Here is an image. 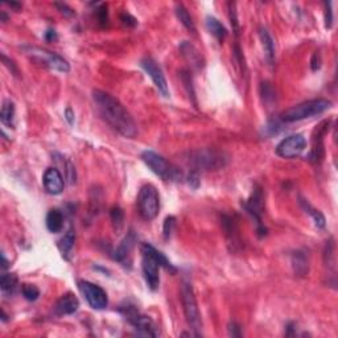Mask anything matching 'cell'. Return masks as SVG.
Segmentation results:
<instances>
[{"label":"cell","mask_w":338,"mask_h":338,"mask_svg":"<svg viewBox=\"0 0 338 338\" xmlns=\"http://www.w3.org/2000/svg\"><path fill=\"white\" fill-rule=\"evenodd\" d=\"M181 300L182 307H184L185 318H186L187 325L194 332V335H201V314L197 304L196 296H194L193 287L189 281L185 280L181 287Z\"/></svg>","instance_id":"5b68a950"},{"label":"cell","mask_w":338,"mask_h":338,"mask_svg":"<svg viewBox=\"0 0 338 338\" xmlns=\"http://www.w3.org/2000/svg\"><path fill=\"white\" fill-rule=\"evenodd\" d=\"M120 20L123 22V24L128 25V27H135V25L138 24V20H136L133 15H129L128 12L122 13V15H120Z\"/></svg>","instance_id":"8d00e7d4"},{"label":"cell","mask_w":338,"mask_h":338,"mask_svg":"<svg viewBox=\"0 0 338 338\" xmlns=\"http://www.w3.org/2000/svg\"><path fill=\"white\" fill-rule=\"evenodd\" d=\"M243 208L246 209V212L251 215L252 218L255 219L256 226H258L259 237L266 235L267 229L263 226V222H261V214H263V193H261L260 187H256L255 191L252 192L249 200L243 203Z\"/></svg>","instance_id":"8fae6325"},{"label":"cell","mask_w":338,"mask_h":338,"mask_svg":"<svg viewBox=\"0 0 338 338\" xmlns=\"http://www.w3.org/2000/svg\"><path fill=\"white\" fill-rule=\"evenodd\" d=\"M8 4L11 7H13V8H16V9L22 8V4H18V3H8Z\"/></svg>","instance_id":"bcb514c9"},{"label":"cell","mask_w":338,"mask_h":338,"mask_svg":"<svg viewBox=\"0 0 338 338\" xmlns=\"http://www.w3.org/2000/svg\"><path fill=\"white\" fill-rule=\"evenodd\" d=\"M206 28H208V31L213 34V36L222 41L228 37V29L224 28V25L219 22L218 18H215L214 16H208L206 17Z\"/></svg>","instance_id":"44dd1931"},{"label":"cell","mask_w":338,"mask_h":338,"mask_svg":"<svg viewBox=\"0 0 338 338\" xmlns=\"http://www.w3.org/2000/svg\"><path fill=\"white\" fill-rule=\"evenodd\" d=\"M110 215H111V221H112L114 226L119 230V229L123 226V221H124L123 210L120 209L119 206H114V208L111 209Z\"/></svg>","instance_id":"4dcf8cb0"},{"label":"cell","mask_w":338,"mask_h":338,"mask_svg":"<svg viewBox=\"0 0 338 338\" xmlns=\"http://www.w3.org/2000/svg\"><path fill=\"white\" fill-rule=\"evenodd\" d=\"M139 213L147 221L156 218L160 209V197L156 187L151 184L142 186L138 194Z\"/></svg>","instance_id":"52a82bcc"},{"label":"cell","mask_w":338,"mask_h":338,"mask_svg":"<svg viewBox=\"0 0 338 338\" xmlns=\"http://www.w3.org/2000/svg\"><path fill=\"white\" fill-rule=\"evenodd\" d=\"M54 6L59 8V11L62 13V15H65V16H74V15H76L74 9L70 8V7H69L66 3H54Z\"/></svg>","instance_id":"74e56055"},{"label":"cell","mask_w":338,"mask_h":338,"mask_svg":"<svg viewBox=\"0 0 338 338\" xmlns=\"http://www.w3.org/2000/svg\"><path fill=\"white\" fill-rule=\"evenodd\" d=\"M321 68V57L318 53H314L313 59H312V70L316 71Z\"/></svg>","instance_id":"b9f144b4"},{"label":"cell","mask_w":338,"mask_h":338,"mask_svg":"<svg viewBox=\"0 0 338 338\" xmlns=\"http://www.w3.org/2000/svg\"><path fill=\"white\" fill-rule=\"evenodd\" d=\"M142 68L144 69L145 73L151 77V80L154 81L155 86L157 87V90L161 92V96L168 98L169 97V87L168 83H166L165 76H164L163 70L160 69V66L157 65V62L155 61L151 57H144V59L140 61Z\"/></svg>","instance_id":"7c38bea8"},{"label":"cell","mask_w":338,"mask_h":338,"mask_svg":"<svg viewBox=\"0 0 338 338\" xmlns=\"http://www.w3.org/2000/svg\"><path fill=\"white\" fill-rule=\"evenodd\" d=\"M92 101L96 103L99 115L111 128L126 138H135L138 134L135 119L115 97L102 90H94Z\"/></svg>","instance_id":"6da1fadb"},{"label":"cell","mask_w":338,"mask_h":338,"mask_svg":"<svg viewBox=\"0 0 338 338\" xmlns=\"http://www.w3.org/2000/svg\"><path fill=\"white\" fill-rule=\"evenodd\" d=\"M22 293L28 302H36L39 296H40V291L33 284H23Z\"/></svg>","instance_id":"f546056e"},{"label":"cell","mask_w":338,"mask_h":338,"mask_svg":"<svg viewBox=\"0 0 338 338\" xmlns=\"http://www.w3.org/2000/svg\"><path fill=\"white\" fill-rule=\"evenodd\" d=\"M230 157L226 152L217 148H198L189 152L186 156V163L193 168V171H217L229 164Z\"/></svg>","instance_id":"7a4b0ae2"},{"label":"cell","mask_w":338,"mask_h":338,"mask_svg":"<svg viewBox=\"0 0 338 338\" xmlns=\"http://www.w3.org/2000/svg\"><path fill=\"white\" fill-rule=\"evenodd\" d=\"M259 37H260L261 45H263V49H265L266 59H267L268 64L272 65L275 61V43L274 39L271 37V34L268 33V31L266 28H259Z\"/></svg>","instance_id":"d6986e66"},{"label":"cell","mask_w":338,"mask_h":338,"mask_svg":"<svg viewBox=\"0 0 338 338\" xmlns=\"http://www.w3.org/2000/svg\"><path fill=\"white\" fill-rule=\"evenodd\" d=\"M7 20V15L4 12H2V22H6Z\"/></svg>","instance_id":"7dc6e473"},{"label":"cell","mask_w":338,"mask_h":338,"mask_svg":"<svg viewBox=\"0 0 338 338\" xmlns=\"http://www.w3.org/2000/svg\"><path fill=\"white\" fill-rule=\"evenodd\" d=\"M23 49L25 50L29 57L34 60V61L40 62L44 66H48L53 70L61 71V73H68L70 70L69 62L61 57L57 53L49 52V50L43 49V48H37V46H24Z\"/></svg>","instance_id":"ba28073f"},{"label":"cell","mask_w":338,"mask_h":338,"mask_svg":"<svg viewBox=\"0 0 338 338\" xmlns=\"http://www.w3.org/2000/svg\"><path fill=\"white\" fill-rule=\"evenodd\" d=\"M180 77H181L182 83H184L185 89H186L187 94H189V98L193 99L194 105H197L196 98H194V97H196V92H194V89H193V80H192L191 73L186 70H182L181 74H180Z\"/></svg>","instance_id":"f1b7e54d"},{"label":"cell","mask_w":338,"mask_h":338,"mask_svg":"<svg viewBox=\"0 0 338 338\" xmlns=\"http://www.w3.org/2000/svg\"><path fill=\"white\" fill-rule=\"evenodd\" d=\"M46 228L50 233H60L64 228V214L59 209H52L46 215Z\"/></svg>","instance_id":"7402d4cb"},{"label":"cell","mask_w":338,"mask_h":338,"mask_svg":"<svg viewBox=\"0 0 338 338\" xmlns=\"http://www.w3.org/2000/svg\"><path fill=\"white\" fill-rule=\"evenodd\" d=\"M0 120L6 127L13 128L15 127V105L11 101H4L0 111Z\"/></svg>","instance_id":"603a6c76"},{"label":"cell","mask_w":338,"mask_h":338,"mask_svg":"<svg viewBox=\"0 0 338 338\" xmlns=\"http://www.w3.org/2000/svg\"><path fill=\"white\" fill-rule=\"evenodd\" d=\"M45 39L48 41L57 40V33H55L54 29H48V31L45 32Z\"/></svg>","instance_id":"ee69618b"},{"label":"cell","mask_w":338,"mask_h":338,"mask_svg":"<svg viewBox=\"0 0 338 338\" xmlns=\"http://www.w3.org/2000/svg\"><path fill=\"white\" fill-rule=\"evenodd\" d=\"M2 256H3V266H2V267L7 268V267H8V261H7L6 255H4V254H3V255H2Z\"/></svg>","instance_id":"f6af8a7d"},{"label":"cell","mask_w":338,"mask_h":338,"mask_svg":"<svg viewBox=\"0 0 338 338\" xmlns=\"http://www.w3.org/2000/svg\"><path fill=\"white\" fill-rule=\"evenodd\" d=\"M142 270L144 279L147 281V286L152 289L156 291L160 286V275H159V267L160 265L155 260L152 256L147 255V254H142Z\"/></svg>","instance_id":"4fadbf2b"},{"label":"cell","mask_w":338,"mask_h":338,"mask_svg":"<svg viewBox=\"0 0 338 338\" xmlns=\"http://www.w3.org/2000/svg\"><path fill=\"white\" fill-rule=\"evenodd\" d=\"M74 242H76V233L70 229L68 233L65 234L64 238H62L59 243V247L60 250H61L62 256H64L65 259H68V260H69V254H70L71 250H73L74 247Z\"/></svg>","instance_id":"484cf974"},{"label":"cell","mask_w":338,"mask_h":338,"mask_svg":"<svg viewBox=\"0 0 338 338\" xmlns=\"http://www.w3.org/2000/svg\"><path fill=\"white\" fill-rule=\"evenodd\" d=\"M305 148H307V139L302 134H295L283 139L277 144L276 154L284 159H293L300 156L305 151Z\"/></svg>","instance_id":"30bf717a"},{"label":"cell","mask_w":338,"mask_h":338,"mask_svg":"<svg viewBox=\"0 0 338 338\" xmlns=\"http://www.w3.org/2000/svg\"><path fill=\"white\" fill-rule=\"evenodd\" d=\"M330 107H332V102L328 101V99H311V101H305L284 111L283 114L280 115V120L283 123L300 122V120L321 115L326 110H329Z\"/></svg>","instance_id":"3957f363"},{"label":"cell","mask_w":338,"mask_h":338,"mask_svg":"<svg viewBox=\"0 0 338 338\" xmlns=\"http://www.w3.org/2000/svg\"><path fill=\"white\" fill-rule=\"evenodd\" d=\"M17 287V276L15 274H3L0 279V289L4 296H11L15 293Z\"/></svg>","instance_id":"d4e9b609"},{"label":"cell","mask_w":338,"mask_h":338,"mask_svg":"<svg viewBox=\"0 0 338 338\" xmlns=\"http://www.w3.org/2000/svg\"><path fill=\"white\" fill-rule=\"evenodd\" d=\"M97 16H98V20L101 24H106L108 20L107 17V7L106 4H101L99 8H97Z\"/></svg>","instance_id":"e575fe53"},{"label":"cell","mask_w":338,"mask_h":338,"mask_svg":"<svg viewBox=\"0 0 338 338\" xmlns=\"http://www.w3.org/2000/svg\"><path fill=\"white\" fill-rule=\"evenodd\" d=\"M44 186L50 194H60L62 193L65 187L64 177H62L61 172L57 168H48L44 173L43 178Z\"/></svg>","instance_id":"9a60e30c"},{"label":"cell","mask_w":338,"mask_h":338,"mask_svg":"<svg viewBox=\"0 0 338 338\" xmlns=\"http://www.w3.org/2000/svg\"><path fill=\"white\" fill-rule=\"evenodd\" d=\"M65 118H66V120H68L69 122V124H70V126H73L74 124V112H73V110H71L70 107H68L66 108V110H65Z\"/></svg>","instance_id":"7bdbcfd3"},{"label":"cell","mask_w":338,"mask_h":338,"mask_svg":"<svg viewBox=\"0 0 338 338\" xmlns=\"http://www.w3.org/2000/svg\"><path fill=\"white\" fill-rule=\"evenodd\" d=\"M176 228V218L173 215H169L166 217L165 221H164V226H163V235L165 239H169V238L172 237V233L175 231Z\"/></svg>","instance_id":"d6a6232c"},{"label":"cell","mask_w":338,"mask_h":338,"mask_svg":"<svg viewBox=\"0 0 338 338\" xmlns=\"http://www.w3.org/2000/svg\"><path fill=\"white\" fill-rule=\"evenodd\" d=\"M140 251H142V254H147V255L152 256V258L160 265V267L165 268L166 271H171L172 274H175L176 272V268L173 267L172 263L166 259V256L164 255L163 252L159 251L157 249H155V247L152 246V245H149V243H143L142 247H140Z\"/></svg>","instance_id":"ac0fdd59"},{"label":"cell","mask_w":338,"mask_h":338,"mask_svg":"<svg viewBox=\"0 0 338 338\" xmlns=\"http://www.w3.org/2000/svg\"><path fill=\"white\" fill-rule=\"evenodd\" d=\"M120 312L126 317V320L128 321L131 325L134 326V329L142 335H148V337H157L160 334L159 326L155 324L151 317L142 314L133 305H126V307L120 308Z\"/></svg>","instance_id":"8992f818"},{"label":"cell","mask_w":338,"mask_h":338,"mask_svg":"<svg viewBox=\"0 0 338 338\" xmlns=\"http://www.w3.org/2000/svg\"><path fill=\"white\" fill-rule=\"evenodd\" d=\"M332 24H333L332 3H325V27L332 28Z\"/></svg>","instance_id":"d590c367"},{"label":"cell","mask_w":338,"mask_h":338,"mask_svg":"<svg viewBox=\"0 0 338 338\" xmlns=\"http://www.w3.org/2000/svg\"><path fill=\"white\" fill-rule=\"evenodd\" d=\"M78 308H80V302H78L77 296L69 292L57 300L54 305V313L59 316H68V314L77 312Z\"/></svg>","instance_id":"2e32d148"},{"label":"cell","mask_w":338,"mask_h":338,"mask_svg":"<svg viewBox=\"0 0 338 338\" xmlns=\"http://www.w3.org/2000/svg\"><path fill=\"white\" fill-rule=\"evenodd\" d=\"M260 94H261V98L265 99V102H272L275 99L274 87L271 86V83L268 82L261 83Z\"/></svg>","instance_id":"836d02e7"},{"label":"cell","mask_w":338,"mask_h":338,"mask_svg":"<svg viewBox=\"0 0 338 338\" xmlns=\"http://www.w3.org/2000/svg\"><path fill=\"white\" fill-rule=\"evenodd\" d=\"M78 288L83 297L86 298L89 305L94 309H105L108 304V297L106 291L97 284L87 281V280H80Z\"/></svg>","instance_id":"9c48e42d"},{"label":"cell","mask_w":338,"mask_h":338,"mask_svg":"<svg viewBox=\"0 0 338 338\" xmlns=\"http://www.w3.org/2000/svg\"><path fill=\"white\" fill-rule=\"evenodd\" d=\"M180 52L181 55L185 59V61L191 65L192 68L196 69V70H201V69L205 66V60H203V55L201 54V52L197 49L196 46L193 45L189 41H182L180 44Z\"/></svg>","instance_id":"5bb4252c"},{"label":"cell","mask_w":338,"mask_h":338,"mask_svg":"<svg viewBox=\"0 0 338 338\" xmlns=\"http://www.w3.org/2000/svg\"><path fill=\"white\" fill-rule=\"evenodd\" d=\"M175 12H176V16L178 17V20L181 22V24L186 28L187 31L196 32V25H194L193 18H192L191 13L187 12V9L185 8L184 4H181V3L176 4Z\"/></svg>","instance_id":"cb8c5ba5"},{"label":"cell","mask_w":338,"mask_h":338,"mask_svg":"<svg viewBox=\"0 0 338 338\" xmlns=\"http://www.w3.org/2000/svg\"><path fill=\"white\" fill-rule=\"evenodd\" d=\"M292 267L293 272L297 276H305L309 271V260H308V255H305V252L303 251H295L292 254Z\"/></svg>","instance_id":"ffe728a7"},{"label":"cell","mask_w":338,"mask_h":338,"mask_svg":"<svg viewBox=\"0 0 338 338\" xmlns=\"http://www.w3.org/2000/svg\"><path fill=\"white\" fill-rule=\"evenodd\" d=\"M2 60H3V64L6 65V66L9 69V70H11V73H13L15 76H17L18 70H17V68H16V65L13 64L12 60H9L8 57L4 54V53H2Z\"/></svg>","instance_id":"f35d334b"},{"label":"cell","mask_w":338,"mask_h":338,"mask_svg":"<svg viewBox=\"0 0 338 338\" xmlns=\"http://www.w3.org/2000/svg\"><path fill=\"white\" fill-rule=\"evenodd\" d=\"M229 334L233 335V337H240V335H242L240 326L235 323H231L230 325H229Z\"/></svg>","instance_id":"60d3db41"},{"label":"cell","mask_w":338,"mask_h":338,"mask_svg":"<svg viewBox=\"0 0 338 338\" xmlns=\"http://www.w3.org/2000/svg\"><path fill=\"white\" fill-rule=\"evenodd\" d=\"M135 243H136L135 233H134V231H129L126 237H124V239L120 242L119 246L117 247V250L114 251V254H112V259L117 261H120V263L126 260L127 256H128L129 254H131V251H133Z\"/></svg>","instance_id":"e0dca14e"},{"label":"cell","mask_w":338,"mask_h":338,"mask_svg":"<svg viewBox=\"0 0 338 338\" xmlns=\"http://www.w3.org/2000/svg\"><path fill=\"white\" fill-rule=\"evenodd\" d=\"M229 17H230L231 27H233L234 33L239 34V22H238V15H237V4L235 3H229Z\"/></svg>","instance_id":"1f68e13d"},{"label":"cell","mask_w":338,"mask_h":338,"mask_svg":"<svg viewBox=\"0 0 338 338\" xmlns=\"http://www.w3.org/2000/svg\"><path fill=\"white\" fill-rule=\"evenodd\" d=\"M300 203H302V206L304 208L305 212L311 214V217L313 218L314 224H316L317 228H318V229L325 228V224H326L325 223V217L323 215V213L318 212V210H316V209H313V208L309 205V202H308V201L302 200V201H300Z\"/></svg>","instance_id":"4316f807"},{"label":"cell","mask_w":338,"mask_h":338,"mask_svg":"<svg viewBox=\"0 0 338 338\" xmlns=\"http://www.w3.org/2000/svg\"><path fill=\"white\" fill-rule=\"evenodd\" d=\"M55 160L60 161V164H62L65 168V172H66V178H68V181L70 184H74L76 182V178H77V175H76V168H74L73 164L66 159V157L61 156V155H54Z\"/></svg>","instance_id":"83f0119b"},{"label":"cell","mask_w":338,"mask_h":338,"mask_svg":"<svg viewBox=\"0 0 338 338\" xmlns=\"http://www.w3.org/2000/svg\"><path fill=\"white\" fill-rule=\"evenodd\" d=\"M187 182H189V185H191L192 187H194V189L198 187V185H200V176H198V172L192 171L189 177H187Z\"/></svg>","instance_id":"ab89813d"},{"label":"cell","mask_w":338,"mask_h":338,"mask_svg":"<svg viewBox=\"0 0 338 338\" xmlns=\"http://www.w3.org/2000/svg\"><path fill=\"white\" fill-rule=\"evenodd\" d=\"M142 160L155 175L165 181H181L182 180L181 171L156 152L144 151L142 154Z\"/></svg>","instance_id":"277c9868"}]
</instances>
